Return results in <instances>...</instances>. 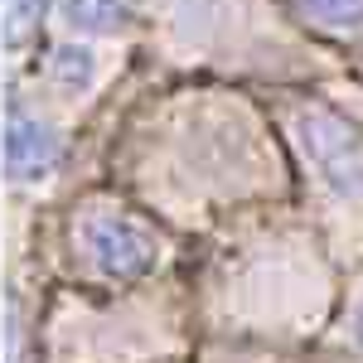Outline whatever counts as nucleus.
I'll return each mask as SVG.
<instances>
[{
	"label": "nucleus",
	"mask_w": 363,
	"mask_h": 363,
	"mask_svg": "<svg viewBox=\"0 0 363 363\" xmlns=\"http://www.w3.org/2000/svg\"><path fill=\"white\" fill-rule=\"evenodd\" d=\"M54 78L63 87H87L92 83V49H83V44L54 49Z\"/></svg>",
	"instance_id": "6"
},
{
	"label": "nucleus",
	"mask_w": 363,
	"mask_h": 363,
	"mask_svg": "<svg viewBox=\"0 0 363 363\" xmlns=\"http://www.w3.org/2000/svg\"><path fill=\"white\" fill-rule=\"evenodd\" d=\"M131 15V0H63V25L78 34H121Z\"/></svg>",
	"instance_id": "4"
},
{
	"label": "nucleus",
	"mask_w": 363,
	"mask_h": 363,
	"mask_svg": "<svg viewBox=\"0 0 363 363\" xmlns=\"http://www.w3.org/2000/svg\"><path fill=\"white\" fill-rule=\"evenodd\" d=\"M87 252L107 277H145L155 267V242L126 218H92L83 228Z\"/></svg>",
	"instance_id": "2"
},
{
	"label": "nucleus",
	"mask_w": 363,
	"mask_h": 363,
	"mask_svg": "<svg viewBox=\"0 0 363 363\" xmlns=\"http://www.w3.org/2000/svg\"><path fill=\"white\" fill-rule=\"evenodd\" d=\"M354 335H359V344H363V310H359V325H354Z\"/></svg>",
	"instance_id": "7"
},
{
	"label": "nucleus",
	"mask_w": 363,
	"mask_h": 363,
	"mask_svg": "<svg viewBox=\"0 0 363 363\" xmlns=\"http://www.w3.org/2000/svg\"><path fill=\"white\" fill-rule=\"evenodd\" d=\"M296 5L306 10L310 20H320V25H330V29L363 25V0H296Z\"/></svg>",
	"instance_id": "5"
},
{
	"label": "nucleus",
	"mask_w": 363,
	"mask_h": 363,
	"mask_svg": "<svg viewBox=\"0 0 363 363\" xmlns=\"http://www.w3.org/2000/svg\"><path fill=\"white\" fill-rule=\"evenodd\" d=\"M58 165V131L39 116H10L5 126V174L10 179H44Z\"/></svg>",
	"instance_id": "3"
},
{
	"label": "nucleus",
	"mask_w": 363,
	"mask_h": 363,
	"mask_svg": "<svg viewBox=\"0 0 363 363\" xmlns=\"http://www.w3.org/2000/svg\"><path fill=\"white\" fill-rule=\"evenodd\" d=\"M296 136L310 169L344 199H363V131L330 107H306L296 116Z\"/></svg>",
	"instance_id": "1"
}]
</instances>
